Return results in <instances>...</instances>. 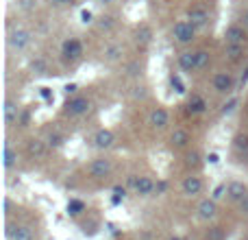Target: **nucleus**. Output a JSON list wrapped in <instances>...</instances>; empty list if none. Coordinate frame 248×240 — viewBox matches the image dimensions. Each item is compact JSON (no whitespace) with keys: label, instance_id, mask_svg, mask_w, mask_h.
Masks as SVG:
<instances>
[{"label":"nucleus","instance_id":"f257e3e1","mask_svg":"<svg viewBox=\"0 0 248 240\" xmlns=\"http://www.w3.org/2000/svg\"><path fill=\"white\" fill-rule=\"evenodd\" d=\"M31 42H33V33H31L26 26H13L7 33V48L11 52H24L29 51Z\"/></svg>","mask_w":248,"mask_h":240},{"label":"nucleus","instance_id":"f03ea898","mask_svg":"<svg viewBox=\"0 0 248 240\" xmlns=\"http://www.w3.org/2000/svg\"><path fill=\"white\" fill-rule=\"evenodd\" d=\"M196 33H198V29L187 20V17L174 22V24H172V31H170L172 39H174L176 44H181V46H189V44L196 39Z\"/></svg>","mask_w":248,"mask_h":240},{"label":"nucleus","instance_id":"7ed1b4c3","mask_svg":"<svg viewBox=\"0 0 248 240\" xmlns=\"http://www.w3.org/2000/svg\"><path fill=\"white\" fill-rule=\"evenodd\" d=\"M211 87H214L216 94L220 96H231L233 90H235V77L231 72H216L214 79H211Z\"/></svg>","mask_w":248,"mask_h":240},{"label":"nucleus","instance_id":"20e7f679","mask_svg":"<svg viewBox=\"0 0 248 240\" xmlns=\"http://www.w3.org/2000/svg\"><path fill=\"white\" fill-rule=\"evenodd\" d=\"M92 107V101L87 99V96H72V99H68V103L63 105V114L70 118H78V116H85L87 112H90Z\"/></svg>","mask_w":248,"mask_h":240},{"label":"nucleus","instance_id":"39448f33","mask_svg":"<svg viewBox=\"0 0 248 240\" xmlns=\"http://www.w3.org/2000/svg\"><path fill=\"white\" fill-rule=\"evenodd\" d=\"M202 190H205V181H202L201 175H187L181 181V194L187 199H194V197H198V194H202Z\"/></svg>","mask_w":248,"mask_h":240},{"label":"nucleus","instance_id":"423d86ee","mask_svg":"<svg viewBox=\"0 0 248 240\" xmlns=\"http://www.w3.org/2000/svg\"><path fill=\"white\" fill-rule=\"evenodd\" d=\"M111 171H113V164H111V159H107V157H96L87 164V172H90V177H94V179H105V177L111 175Z\"/></svg>","mask_w":248,"mask_h":240},{"label":"nucleus","instance_id":"0eeeda50","mask_svg":"<svg viewBox=\"0 0 248 240\" xmlns=\"http://www.w3.org/2000/svg\"><path fill=\"white\" fill-rule=\"evenodd\" d=\"M116 144V133L111 129H98V131L92 136V146L96 151H109Z\"/></svg>","mask_w":248,"mask_h":240},{"label":"nucleus","instance_id":"6e6552de","mask_svg":"<svg viewBox=\"0 0 248 240\" xmlns=\"http://www.w3.org/2000/svg\"><path fill=\"white\" fill-rule=\"evenodd\" d=\"M187 17L189 22H192L196 29H207L209 26V22H211V17H209V11H207L205 7H201V4H192V7L187 9Z\"/></svg>","mask_w":248,"mask_h":240},{"label":"nucleus","instance_id":"1a4fd4ad","mask_svg":"<svg viewBox=\"0 0 248 240\" xmlns=\"http://www.w3.org/2000/svg\"><path fill=\"white\" fill-rule=\"evenodd\" d=\"M176 68H179V72H183V74L198 72L196 51H183V52H179V57H176Z\"/></svg>","mask_w":248,"mask_h":240},{"label":"nucleus","instance_id":"9d476101","mask_svg":"<svg viewBox=\"0 0 248 240\" xmlns=\"http://www.w3.org/2000/svg\"><path fill=\"white\" fill-rule=\"evenodd\" d=\"M196 216L201 221H205V223H209V221H214L216 216H218V201L216 199H202L201 203L196 206Z\"/></svg>","mask_w":248,"mask_h":240},{"label":"nucleus","instance_id":"9b49d317","mask_svg":"<svg viewBox=\"0 0 248 240\" xmlns=\"http://www.w3.org/2000/svg\"><path fill=\"white\" fill-rule=\"evenodd\" d=\"M4 236H7V240H35L33 229L29 225H17V223H7Z\"/></svg>","mask_w":248,"mask_h":240},{"label":"nucleus","instance_id":"f8f14e48","mask_svg":"<svg viewBox=\"0 0 248 240\" xmlns=\"http://www.w3.org/2000/svg\"><path fill=\"white\" fill-rule=\"evenodd\" d=\"M248 29L244 24H229L224 29V44H246Z\"/></svg>","mask_w":248,"mask_h":240},{"label":"nucleus","instance_id":"ddd939ff","mask_svg":"<svg viewBox=\"0 0 248 240\" xmlns=\"http://www.w3.org/2000/svg\"><path fill=\"white\" fill-rule=\"evenodd\" d=\"M148 124L155 129V131H163L170 124V114H168L166 107H155L153 112L148 114Z\"/></svg>","mask_w":248,"mask_h":240},{"label":"nucleus","instance_id":"4468645a","mask_svg":"<svg viewBox=\"0 0 248 240\" xmlns=\"http://www.w3.org/2000/svg\"><path fill=\"white\" fill-rule=\"evenodd\" d=\"M155 190H157V184H155L153 177L137 175L135 186H133V192H135L137 197H150V194H155Z\"/></svg>","mask_w":248,"mask_h":240},{"label":"nucleus","instance_id":"2eb2a0df","mask_svg":"<svg viewBox=\"0 0 248 240\" xmlns=\"http://www.w3.org/2000/svg\"><path fill=\"white\" fill-rule=\"evenodd\" d=\"M61 55H63L65 59H78V57L83 55V42L77 37L63 39V44H61Z\"/></svg>","mask_w":248,"mask_h":240},{"label":"nucleus","instance_id":"dca6fc26","mask_svg":"<svg viewBox=\"0 0 248 240\" xmlns=\"http://www.w3.org/2000/svg\"><path fill=\"white\" fill-rule=\"evenodd\" d=\"M246 194H248V186L244 184V181L233 179V181H229V184H227V199H229V201L240 203Z\"/></svg>","mask_w":248,"mask_h":240},{"label":"nucleus","instance_id":"f3484780","mask_svg":"<svg viewBox=\"0 0 248 240\" xmlns=\"http://www.w3.org/2000/svg\"><path fill=\"white\" fill-rule=\"evenodd\" d=\"M17 162H20V153H17V149H13L11 142L7 140L4 146H2V168H4V172L13 171V168L17 166Z\"/></svg>","mask_w":248,"mask_h":240},{"label":"nucleus","instance_id":"a211bd4d","mask_svg":"<svg viewBox=\"0 0 248 240\" xmlns=\"http://www.w3.org/2000/svg\"><path fill=\"white\" fill-rule=\"evenodd\" d=\"M2 116H4V124H7V127H13V124L20 120V107H17L16 101L4 99V103H2Z\"/></svg>","mask_w":248,"mask_h":240},{"label":"nucleus","instance_id":"6ab92c4d","mask_svg":"<svg viewBox=\"0 0 248 240\" xmlns=\"http://www.w3.org/2000/svg\"><path fill=\"white\" fill-rule=\"evenodd\" d=\"M192 142V136H189L187 129H174L170 133V146L172 149H185V146Z\"/></svg>","mask_w":248,"mask_h":240},{"label":"nucleus","instance_id":"aec40b11","mask_svg":"<svg viewBox=\"0 0 248 240\" xmlns=\"http://www.w3.org/2000/svg\"><path fill=\"white\" fill-rule=\"evenodd\" d=\"M122 55H124V46H122V44L111 42V44H107V46L103 48V59L109 61V64H116V61H120Z\"/></svg>","mask_w":248,"mask_h":240},{"label":"nucleus","instance_id":"412c9836","mask_svg":"<svg viewBox=\"0 0 248 240\" xmlns=\"http://www.w3.org/2000/svg\"><path fill=\"white\" fill-rule=\"evenodd\" d=\"M246 55V44H224V57L229 61H240Z\"/></svg>","mask_w":248,"mask_h":240},{"label":"nucleus","instance_id":"4be33fe9","mask_svg":"<svg viewBox=\"0 0 248 240\" xmlns=\"http://www.w3.org/2000/svg\"><path fill=\"white\" fill-rule=\"evenodd\" d=\"M207 112V101L198 94H192L187 101V114L192 116H198V114H205Z\"/></svg>","mask_w":248,"mask_h":240},{"label":"nucleus","instance_id":"5701e85b","mask_svg":"<svg viewBox=\"0 0 248 240\" xmlns=\"http://www.w3.org/2000/svg\"><path fill=\"white\" fill-rule=\"evenodd\" d=\"M26 149H29L31 157H42V155L46 153L48 144H46V140H42V137H31V140L26 142Z\"/></svg>","mask_w":248,"mask_h":240},{"label":"nucleus","instance_id":"b1692460","mask_svg":"<svg viewBox=\"0 0 248 240\" xmlns=\"http://www.w3.org/2000/svg\"><path fill=\"white\" fill-rule=\"evenodd\" d=\"M209 64H211V52L207 51V48H198V51H196V66H198V70H205Z\"/></svg>","mask_w":248,"mask_h":240},{"label":"nucleus","instance_id":"393cba45","mask_svg":"<svg viewBox=\"0 0 248 240\" xmlns=\"http://www.w3.org/2000/svg\"><path fill=\"white\" fill-rule=\"evenodd\" d=\"M233 149L235 153H248V133H237L233 137Z\"/></svg>","mask_w":248,"mask_h":240},{"label":"nucleus","instance_id":"a878e982","mask_svg":"<svg viewBox=\"0 0 248 240\" xmlns=\"http://www.w3.org/2000/svg\"><path fill=\"white\" fill-rule=\"evenodd\" d=\"M170 86H172V90H174L176 94H185V92H187V86H185L183 79H181L176 72L170 74Z\"/></svg>","mask_w":248,"mask_h":240},{"label":"nucleus","instance_id":"bb28decb","mask_svg":"<svg viewBox=\"0 0 248 240\" xmlns=\"http://www.w3.org/2000/svg\"><path fill=\"white\" fill-rule=\"evenodd\" d=\"M46 144H48V149H59V146H63V136L57 131H50L46 136Z\"/></svg>","mask_w":248,"mask_h":240},{"label":"nucleus","instance_id":"cd10ccee","mask_svg":"<svg viewBox=\"0 0 248 240\" xmlns=\"http://www.w3.org/2000/svg\"><path fill=\"white\" fill-rule=\"evenodd\" d=\"M81 212H85V203L78 201V199H70L68 201V214L77 216V214H81Z\"/></svg>","mask_w":248,"mask_h":240},{"label":"nucleus","instance_id":"c85d7f7f","mask_svg":"<svg viewBox=\"0 0 248 240\" xmlns=\"http://www.w3.org/2000/svg\"><path fill=\"white\" fill-rule=\"evenodd\" d=\"M185 164H187L189 168H198L202 164V159H201V153L198 151H189L187 155H185Z\"/></svg>","mask_w":248,"mask_h":240},{"label":"nucleus","instance_id":"c756f323","mask_svg":"<svg viewBox=\"0 0 248 240\" xmlns=\"http://www.w3.org/2000/svg\"><path fill=\"white\" fill-rule=\"evenodd\" d=\"M46 68L48 66H46V61H44L42 57H35V59L31 61V70H33L35 74H46Z\"/></svg>","mask_w":248,"mask_h":240},{"label":"nucleus","instance_id":"7c9ffc66","mask_svg":"<svg viewBox=\"0 0 248 240\" xmlns=\"http://www.w3.org/2000/svg\"><path fill=\"white\" fill-rule=\"evenodd\" d=\"M135 35H137V42H140V44H148L150 42V35H153V33H150L148 26H140Z\"/></svg>","mask_w":248,"mask_h":240},{"label":"nucleus","instance_id":"2f4dec72","mask_svg":"<svg viewBox=\"0 0 248 240\" xmlns=\"http://www.w3.org/2000/svg\"><path fill=\"white\" fill-rule=\"evenodd\" d=\"M227 197V184H218L214 190H211V199H216V201H220V199Z\"/></svg>","mask_w":248,"mask_h":240},{"label":"nucleus","instance_id":"473e14b6","mask_svg":"<svg viewBox=\"0 0 248 240\" xmlns=\"http://www.w3.org/2000/svg\"><path fill=\"white\" fill-rule=\"evenodd\" d=\"M78 17H81V24H94V13L90 11V9H81V13H78Z\"/></svg>","mask_w":248,"mask_h":240},{"label":"nucleus","instance_id":"72a5a7b5","mask_svg":"<svg viewBox=\"0 0 248 240\" xmlns=\"http://www.w3.org/2000/svg\"><path fill=\"white\" fill-rule=\"evenodd\" d=\"M98 20H100L98 26H100L103 31H105V29H111V24H113V17H111V16H103V17H98Z\"/></svg>","mask_w":248,"mask_h":240},{"label":"nucleus","instance_id":"f704fd0d","mask_svg":"<svg viewBox=\"0 0 248 240\" xmlns=\"http://www.w3.org/2000/svg\"><path fill=\"white\" fill-rule=\"evenodd\" d=\"M205 162L209 164V166H216V164H220V153H216V151H211V153L205 157Z\"/></svg>","mask_w":248,"mask_h":240},{"label":"nucleus","instance_id":"c9c22d12","mask_svg":"<svg viewBox=\"0 0 248 240\" xmlns=\"http://www.w3.org/2000/svg\"><path fill=\"white\" fill-rule=\"evenodd\" d=\"M39 96H42L44 101H52V99H55V94H52L50 87H39Z\"/></svg>","mask_w":248,"mask_h":240},{"label":"nucleus","instance_id":"e433bc0d","mask_svg":"<svg viewBox=\"0 0 248 240\" xmlns=\"http://www.w3.org/2000/svg\"><path fill=\"white\" fill-rule=\"evenodd\" d=\"M235 105H237V99H231L229 103H224V107H222V114L227 116V114H231L233 109H235Z\"/></svg>","mask_w":248,"mask_h":240},{"label":"nucleus","instance_id":"4c0bfd02","mask_svg":"<svg viewBox=\"0 0 248 240\" xmlns=\"http://www.w3.org/2000/svg\"><path fill=\"white\" fill-rule=\"evenodd\" d=\"M17 7L24 9V11H31L35 7V0H17Z\"/></svg>","mask_w":248,"mask_h":240},{"label":"nucleus","instance_id":"58836bf2","mask_svg":"<svg viewBox=\"0 0 248 240\" xmlns=\"http://www.w3.org/2000/svg\"><path fill=\"white\" fill-rule=\"evenodd\" d=\"M240 210H242V214H246V216H248V194L240 201Z\"/></svg>","mask_w":248,"mask_h":240},{"label":"nucleus","instance_id":"ea45409f","mask_svg":"<svg viewBox=\"0 0 248 240\" xmlns=\"http://www.w3.org/2000/svg\"><path fill=\"white\" fill-rule=\"evenodd\" d=\"M52 4H57V7H68V4H72L74 0H50Z\"/></svg>","mask_w":248,"mask_h":240},{"label":"nucleus","instance_id":"a19ab883","mask_svg":"<svg viewBox=\"0 0 248 240\" xmlns=\"http://www.w3.org/2000/svg\"><path fill=\"white\" fill-rule=\"evenodd\" d=\"M4 214H11V199H9V197H4Z\"/></svg>","mask_w":248,"mask_h":240},{"label":"nucleus","instance_id":"79ce46f5","mask_svg":"<svg viewBox=\"0 0 248 240\" xmlns=\"http://www.w3.org/2000/svg\"><path fill=\"white\" fill-rule=\"evenodd\" d=\"M96 2H100L103 7H111V4H116L118 0H96Z\"/></svg>","mask_w":248,"mask_h":240},{"label":"nucleus","instance_id":"37998d69","mask_svg":"<svg viewBox=\"0 0 248 240\" xmlns=\"http://www.w3.org/2000/svg\"><path fill=\"white\" fill-rule=\"evenodd\" d=\"M65 92H68V94H74V92H77V86H74V83L72 86H65Z\"/></svg>","mask_w":248,"mask_h":240},{"label":"nucleus","instance_id":"c03bdc74","mask_svg":"<svg viewBox=\"0 0 248 240\" xmlns=\"http://www.w3.org/2000/svg\"><path fill=\"white\" fill-rule=\"evenodd\" d=\"M244 26L248 29V9H246V13H244Z\"/></svg>","mask_w":248,"mask_h":240},{"label":"nucleus","instance_id":"a18cd8bd","mask_svg":"<svg viewBox=\"0 0 248 240\" xmlns=\"http://www.w3.org/2000/svg\"><path fill=\"white\" fill-rule=\"evenodd\" d=\"M170 240H181V238H179V236H172V238H170Z\"/></svg>","mask_w":248,"mask_h":240},{"label":"nucleus","instance_id":"49530a36","mask_svg":"<svg viewBox=\"0 0 248 240\" xmlns=\"http://www.w3.org/2000/svg\"><path fill=\"white\" fill-rule=\"evenodd\" d=\"M140 240H150V238H140Z\"/></svg>","mask_w":248,"mask_h":240},{"label":"nucleus","instance_id":"de8ad7c7","mask_svg":"<svg viewBox=\"0 0 248 240\" xmlns=\"http://www.w3.org/2000/svg\"><path fill=\"white\" fill-rule=\"evenodd\" d=\"M246 77H248V74H246Z\"/></svg>","mask_w":248,"mask_h":240},{"label":"nucleus","instance_id":"09e8293b","mask_svg":"<svg viewBox=\"0 0 248 240\" xmlns=\"http://www.w3.org/2000/svg\"><path fill=\"white\" fill-rule=\"evenodd\" d=\"M246 240H248V238H246Z\"/></svg>","mask_w":248,"mask_h":240}]
</instances>
